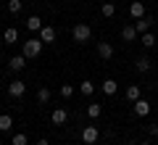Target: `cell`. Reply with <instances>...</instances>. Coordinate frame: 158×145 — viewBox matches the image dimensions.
<instances>
[{
    "label": "cell",
    "mask_w": 158,
    "mask_h": 145,
    "mask_svg": "<svg viewBox=\"0 0 158 145\" xmlns=\"http://www.w3.org/2000/svg\"><path fill=\"white\" fill-rule=\"evenodd\" d=\"M42 40L40 37H29L27 42H24V50H21V56H27V58H37L40 53H42Z\"/></svg>",
    "instance_id": "1"
},
{
    "label": "cell",
    "mask_w": 158,
    "mask_h": 145,
    "mask_svg": "<svg viewBox=\"0 0 158 145\" xmlns=\"http://www.w3.org/2000/svg\"><path fill=\"white\" fill-rule=\"evenodd\" d=\"M71 37H74V42H87V40L92 37L90 24H77V27L71 29Z\"/></svg>",
    "instance_id": "2"
},
{
    "label": "cell",
    "mask_w": 158,
    "mask_h": 145,
    "mask_svg": "<svg viewBox=\"0 0 158 145\" xmlns=\"http://www.w3.org/2000/svg\"><path fill=\"white\" fill-rule=\"evenodd\" d=\"M98 140H100V129H98V127H92V124H90V127H85V129H82V143L95 145Z\"/></svg>",
    "instance_id": "3"
},
{
    "label": "cell",
    "mask_w": 158,
    "mask_h": 145,
    "mask_svg": "<svg viewBox=\"0 0 158 145\" xmlns=\"http://www.w3.org/2000/svg\"><path fill=\"white\" fill-rule=\"evenodd\" d=\"M132 111H135V116L145 119L148 113H150V103H148L145 98H140V100H135V103H132Z\"/></svg>",
    "instance_id": "4"
},
{
    "label": "cell",
    "mask_w": 158,
    "mask_h": 145,
    "mask_svg": "<svg viewBox=\"0 0 158 145\" xmlns=\"http://www.w3.org/2000/svg\"><path fill=\"white\" fill-rule=\"evenodd\" d=\"M24 92H27V82H21V79H13V82L8 84V95H11V98H21Z\"/></svg>",
    "instance_id": "5"
},
{
    "label": "cell",
    "mask_w": 158,
    "mask_h": 145,
    "mask_svg": "<svg viewBox=\"0 0 158 145\" xmlns=\"http://www.w3.org/2000/svg\"><path fill=\"white\" fill-rule=\"evenodd\" d=\"M129 16L135 19V21H137V19H142V16H145V3H140V0H132V6H129Z\"/></svg>",
    "instance_id": "6"
},
{
    "label": "cell",
    "mask_w": 158,
    "mask_h": 145,
    "mask_svg": "<svg viewBox=\"0 0 158 145\" xmlns=\"http://www.w3.org/2000/svg\"><path fill=\"white\" fill-rule=\"evenodd\" d=\"M137 37H140V32L135 29V24H127V27L121 29V40H124V42H135Z\"/></svg>",
    "instance_id": "7"
},
{
    "label": "cell",
    "mask_w": 158,
    "mask_h": 145,
    "mask_svg": "<svg viewBox=\"0 0 158 145\" xmlns=\"http://www.w3.org/2000/svg\"><path fill=\"white\" fill-rule=\"evenodd\" d=\"M56 37H58V32L53 27H42V29H40V40H42V42L50 45V42H56Z\"/></svg>",
    "instance_id": "8"
},
{
    "label": "cell",
    "mask_w": 158,
    "mask_h": 145,
    "mask_svg": "<svg viewBox=\"0 0 158 145\" xmlns=\"http://www.w3.org/2000/svg\"><path fill=\"white\" fill-rule=\"evenodd\" d=\"M8 69H11V71H21V69H27V56H13L11 61H8Z\"/></svg>",
    "instance_id": "9"
},
{
    "label": "cell",
    "mask_w": 158,
    "mask_h": 145,
    "mask_svg": "<svg viewBox=\"0 0 158 145\" xmlns=\"http://www.w3.org/2000/svg\"><path fill=\"white\" fill-rule=\"evenodd\" d=\"M50 122L53 124H66L69 122V111H66V108H56V111L50 113Z\"/></svg>",
    "instance_id": "10"
},
{
    "label": "cell",
    "mask_w": 158,
    "mask_h": 145,
    "mask_svg": "<svg viewBox=\"0 0 158 145\" xmlns=\"http://www.w3.org/2000/svg\"><path fill=\"white\" fill-rule=\"evenodd\" d=\"M150 66H153V61H150L148 56H140V58L135 61V69H137L140 74H148V71H150Z\"/></svg>",
    "instance_id": "11"
},
{
    "label": "cell",
    "mask_w": 158,
    "mask_h": 145,
    "mask_svg": "<svg viewBox=\"0 0 158 145\" xmlns=\"http://www.w3.org/2000/svg\"><path fill=\"white\" fill-rule=\"evenodd\" d=\"M100 90L108 95V98H111V95H116V92H118V82H116V79H106V82L100 84Z\"/></svg>",
    "instance_id": "12"
},
{
    "label": "cell",
    "mask_w": 158,
    "mask_h": 145,
    "mask_svg": "<svg viewBox=\"0 0 158 145\" xmlns=\"http://www.w3.org/2000/svg\"><path fill=\"white\" fill-rule=\"evenodd\" d=\"M127 100H129V103H135V100H140V98H142V92H140V84H129V87H127Z\"/></svg>",
    "instance_id": "13"
},
{
    "label": "cell",
    "mask_w": 158,
    "mask_h": 145,
    "mask_svg": "<svg viewBox=\"0 0 158 145\" xmlns=\"http://www.w3.org/2000/svg\"><path fill=\"white\" fill-rule=\"evenodd\" d=\"M98 56L108 61V58L113 56V45H111V42H98Z\"/></svg>",
    "instance_id": "14"
},
{
    "label": "cell",
    "mask_w": 158,
    "mask_h": 145,
    "mask_svg": "<svg viewBox=\"0 0 158 145\" xmlns=\"http://www.w3.org/2000/svg\"><path fill=\"white\" fill-rule=\"evenodd\" d=\"M150 24H153V19L142 16V19H137V21H135V29H137L140 34H145V32H150Z\"/></svg>",
    "instance_id": "15"
},
{
    "label": "cell",
    "mask_w": 158,
    "mask_h": 145,
    "mask_svg": "<svg viewBox=\"0 0 158 145\" xmlns=\"http://www.w3.org/2000/svg\"><path fill=\"white\" fill-rule=\"evenodd\" d=\"M13 129V116L11 113H0V132H11Z\"/></svg>",
    "instance_id": "16"
},
{
    "label": "cell",
    "mask_w": 158,
    "mask_h": 145,
    "mask_svg": "<svg viewBox=\"0 0 158 145\" xmlns=\"http://www.w3.org/2000/svg\"><path fill=\"white\" fill-rule=\"evenodd\" d=\"M42 27H45V24H42V19H40V16H29L27 19V29H32V32H40Z\"/></svg>",
    "instance_id": "17"
},
{
    "label": "cell",
    "mask_w": 158,
    "mask_h": 145,
    "mask_svg": "<svg viewBox=\"0 0 158 145\" xmlns=\"http://www.w3.org/2000/svg\"><path fill=\"white\" fill-rule=\"evenodd\" d=\"M79 92H82V95H87V98H90V95L95 92V82H92V79H85V82L79 84Z\"/></svg>",
    "instance_id": "18"
},
{
    "label": "cell",
    "mask_w": 158,
    "mask_h": 145,
    "mask_svg": "<svg viewBox=\"0 0 158 145\" xmlns=\"http://www.w3.org/2000/svg\"><path fill=\"white\" fill-rule=\"evenodd\" d=\"M100 113H103L100 103H90V106H87V116H90V119H100Z\"/></svg>",
    "instance_id": "19"
},
{
    "label": "cell",
    "mask_w": 158,
    "mask_h": 145,
    "mask_svg": "<svg viewBox=\"0 0 158 145\" xmlns=\"http://www.w3.org/2000/svg\"><path fill=\"white\" fill-rule=\"evenodd\" d=\"M16 40H19V32H16V29H6V32H3V42H6V45H13V42H16Z\"/></svg>",
    "instance_id": "20"
},
{
    "label": "cell",
    "mask_w": 158,
    "mask_h": 145,
    "mask_svg": "<svg viewBox=\"0 0 158 145\" xmlns=\"http://www.w3.org/2000/svg\"><path fill=\"white\" fill-rule=\"evenodd\" d=\"M140 40H142V45H145V48H153V45H158V40H156V34H153V32L140 34Z\"/></svg>",
    "instance_id": "21"
},
{
    "label": "cell",
    "mask_w": 158,
    "mask_h": 145,
    "mask_svg": "<svg viewBox=\"0 0 158 145\" xmlns=\"http://www.w3.org/2000/svg\"><path fill=\"white\" fill-rule=\"evenodd\" d=\"M50 98H53L50 87H40V90H37V100H40V103H48Z\"/></svg>",
    "instance_id": "22"
},
{
    "label": "cell",
    "mask_w": 158,
    "mask_h": 145,
    "mask_svg": "<svg viewBox=\"0 0 158 145\" xmlns=\"http://www.w3.org/2000/svg\"><path fill=\"white\" fill-rule=\"evenodd\" d=\"M100 13H103V16H106V19H111L113 13H116V6H113V3H103V8H100Z\"/></svg>",
    "instance_id": "23"
},
{
    "label": "cell",
    "mask_w": 158,
    "mask_h": 145,
    "mask_svg": "<svg viewBox=\"0 0 158 145\" xmlns=\"http://www.w3.org/2000/svg\"><path fill=\"white\" fill-rule=\"evenodd\" d=\"M21 8H24L21 0H8V11L11 13H21Z\"/></svg>",
    "instance_id": "24"
},
{
    "label": "cell",
    "mask_w": 158,
    "mask_h": 145,
    "mask_svg": "<svg viewBox=\"0 0 158 145\" xmlns=\"http://www.w3.org/2000/svg\"><path fill=\"white\" fill-rule=\"evenodd\" d=\"M29 143V140H27V134H24V132H16V134H13V140H11V145H27Z\"/></svg>",
    "instance_id": "25"
},
{
    "label": "cell",
    "mask_w": 158,
    "mask_h": 145,
    "mask_svg": "<svg viewBox=\"0 0 158 145\" xmlns=\"http://www.w3.org/2000/svg\"><path fill=\"white\" fill-rule=\"evenodd\" d=\"M74 95V84H61V98H71Z\"/></svg>",
    "instance_id": "26"
},
{
    "label": "cell",
    "mask_w": 158,
    "mask_h": 145,
    "mask_svg": "<svg viewBox=\"0 0 158 145\" xmlns=\"http://www.w3.org/2000/svg\"><path fill=\"white\" fill-rule=\"evenodd\" d=\"M148 132H150V134H153V137H156V140H158V124H150V127H148Z\"/></svg>",
    "instance_id": "27"
},
{
    "label": "cell",
    "mask_w": 158,
    "mask_h": 145,
    "mask_svg": "<svg viewBox=\"0 0 158 145\" xmlns=\"http://www.w3.org/2000/svg\"><path fill=\"white\" fill-rule=\"evenodd\" d=\"M34 145H50V143H48V140L42 137V140H37V143H34Z\"/></svg>",
    "instance_id": "28"
},
{
    "label": "cell",
    "mask_w": 158,
    "mask_h": 145,
    "mask_svg": "<svg viewBox=\"0 0 158 145\" xmlns=\"http://www.w3.org/2000/svg\"><path fill=\"white\" fill-rule=\"evenodd\" d=\"M156 84H158V74H156Z\"/></svg>",
    "instance_id": "29"
},
{
    "label": "cell",
    "mask_w": 158,
    "mask_h": 145,
    "mask_svg": "<svg viewBox=\"0 0 158 145\" xmlns=\"http://www.w3.org/2000/svg\"><path fill=\"white\" fill-rule=\"evenodd\" d=\"M140 145H150V143H140Z\"/></svg>",
    "instance_id": "30"
},
{
    "label": "cell",
    "mask_w": 158,
    "mask_h": 145,
    "mask_svg": "<svg viewBox=\"0 0 158 145\" xmlns=\"http://www.w3.org/2000/svg\"><path fill=\"white\" fill-rule=\"evenodd\" d=\"M156 3H158V0H156Z\"/></svg>",
    "instance_id": "31"
}]
</instances>
